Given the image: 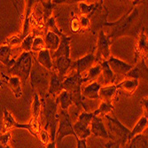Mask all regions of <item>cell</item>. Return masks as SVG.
<instances>
[{
	"instance_id": "6da1fadb",
	"label": "cell",
	"mask_w": 148,
	"mask_h": 148,
	"mask_svg": "<svg viewBox=\"0 0 148 148\" xmlns=\"http://www.w3.org/2000/svg\"><path fill=\"white\" fill-rule=\"evenodd\" d=\"M104 28H110V31L106 34L111 42L123 36L138 37L142 27V19L138 9L133 4V6L114 22L106 21Z\"/></svg>"
},
{
	"instance_id": "7a4b0ae2",
	"label": "cell",
	"mask_w": 148,
	"mask_h": 148,
	"mask_svg": "<svg viewBox=\"0 0 148 148\" xmlns=\"http://www.w3.org/2000/svg\"><path fill=\"white\" fill-rule=\"evenodd\" d=\"M41 99V98H40ZM42 101V111L44 119L45 121V125L44 130H50L51 142H55L56 131L59 123V112H58V99H53L49 95L41 99Z\"/></svg>"
},
{
	"instance_id": "3957f363",
	"label": "cell",
	"mask_w": 148,
	"mask_h": 148,
	"mask_svg": "<svg viewBox=\"0 0 148 148\" xmlns=\"http://www.w3.org/2000/svg\"><path fill=\"white\" fill-rule=\"evenodd\" d=\"M51 72L40 65L33 54V65L29 74V81L33 89V92L43 99L47 95Z\"/></svg>"
},
{
	"instance_id": "277c9868",
	"label": "cell",
	"mask_w": 148,
	"mask_h": 148,
	"mask_svg": "<svg viewBox=\"0 0 148 148\" xmlns=\"http://www.w3.org/2000/svg\"><path fill=\"white\" fill-rule=\"evenodd\" d=\"M63 89L64 90L68 91L73 99L74 105L76 106L77 109L79 110L81 107H84V111L88 112L87 106L84 104V98L82 96V85H83V76L73 74L69 76H66L63 79Z\"/></svg>"
},
{
	"instance_id": "5b68a950",
	"label": "cell",
	"mask_w": 148,
	"mask_h": 148,
	"mask_svg": "<svg viewBox=\"0 0 148 148\" xmlns=\"http://www.w3.org/2000/svg\"><path fill=\"white\" fill-rule=\"evenodd\" d=\"M33 65V53L32 52H21L18 59L11 69H7L8 75L17 76L21 81V84H25L29 77V74Z\"/></svg>"
},
{
	"instance_id": "8992f818",
	"label": "cell",
	"mask_w": 148,
	"mask_h": 148,
	"mask_svg": "<svg viewBox=\"0 0 148 148\" xmlns=\"http://www.w3.org/2000/svg\"><path fill=\"white\" fill-rule=\"evenodd\" d=\"M105 117L107 121V128H108L107 131L112 136L114 141L118 142L121 145L129 143V136L130 134V130L124 126L115 117H112L109 114Z\"/></svg>"
},
{
	"instance_id": "52a82bcc",
	"label": "cell",
	"mask_w": 148,
	"mask_h": 148,
	"mask_svg": "<svg viewBox=\"0 0 148 148\" xmlns=\"http://www.w3.org/2000/svg\"><path fill=\"white\" fill-rule=\"evenodd\" d=\"M70 135L74 136L76 138V135L73 129L70 114H69L68 110L60 109L59 112V123L55 136L56 145H60L65 137Z\"/></svg>"
},
{
	"instance_id": "ba28073f",
	"label": "cell",
	"mask_w": 148,
	"mask_h": 148,
	"mask_svg": "<svg viewBox=\"0 0 148 148\" xmlns=\"http://www.w3.org/2000/svg\"><path fill=\"white\" fill-rule=\"evenodd\" d=\"M93 114L89 112H82L80 114L77 122L73 125L74 131L76 135V139L86 140L90 135V125L93 118Z\"/></svg>"
},
{
	"instance_id": "9c48e42d",
	"label": "cell",
	"mask_w": 148,
	"mask_h": 148,
	"mask_svg": "<svg viewBox=\"0 0 148 148\" xmlns=\"http://www.w3.org/2000/svg\"><path fill=\"white\" fill-rule=\"evenodd\" d=\"M111 40L107 37L106 33L104 29H101L99 33L98 42H97V51L95 54V63L100 64L103 61L108 60L111 57L110 47L112 45Z\"/></svg>"
},
{
	"instance_id": "30bf717a",
	"label": "cell",
	"mask_w": 148,
	"mask_h": 148,
	"mask_svg": "<svg viewBox=\"0 0 148 148\" xmlns=\"http://www.w3.org/2000/svg\"><path fill=\"white\" fill-rule=\"evenodd\" d=\"M94 64L96 63H95V52L93 51L90 53H88L87 55L80 58L75 61H72L71 69L75 71V74L83 76V74H84L89 69H90Z\"/></svg>"
},
{
	"instance_id": "8fae6325",
	"label": "cell",
	"mask_w": 148,
	"mask_h": 148,
	"mask_svg": "<svg viewBox=\"0 0 148 148\" xmlns=\"http://www.w3.org/2000/svg\"><path fill=\"white\" fill-rule=\"evenodd\" d=\"M90 133L94 137L101 138L108 140H114L112 136L108 133L107 130L106 129L104 123H103V118L98 117V116H93L91 123L90 125Z\"/></svg>"
},
{
	"instance_id": "7c38bea8",
	"label": "cell",
	"mask_w": 148,
	"mask_h": 148,
	"mask_svg": "<svg viewBox=\"0 0 148 148\" xmlns=\"http://www.w3.org/2000/svg\"><path fill=\"white\" fill-rule=\"evenodd\" d=\"M107 63L109 65V68L111 69L112 72L114 74L115 77L118 75L125 76L126 74L133 68L132 64L126 63L125 61L121 60L120 59L114 57L111 55V57L107 60Z\"/></svg>"
},
{
	"instance_id": "4fadbf2b",
	"label": "cell",
	"mask_w": 148,
	"mask_h": 148,
	"mask_svg": "<svg viewBox=\"0 0 148 148\" xmlns=\"http://www.w3.org/2000/svg\"><path fill=\"white\" fill-rule=\"evenodd\" d=\"M147 36L145 32V28L143 27L139 35L138 36V41L135 46V63L139 61L141 59H145V57H147Z\"/></svg>"
},
{
	"instance_id": "5bb4252c",
	"label": "cell",
	"mask_w": 148,
	"mask_h": 148,
	"mask_svg": "<svg viewBox=\"0 0 148 148\" xmlns=\"http://www.w3.org/2000/svg\"><path fill=\"white\" fill-rule=\"evenodd\" d=\"M62 83H63V78L60 77L59 75L54 70H51L47 95L51 96L53 99H56L64 90Z\"/></svg>"
},
{
	"instance_id": "9a60e30c",
	"label": "cell",
	"mask_w": 148,
	"mask_h": 148,
	"mask_svg": "<svg viewBox=\"0 0 148 148\" xmlns=\"http://www.w3.org/2000/svg\"><path fill=\"white\" fill-rule=\"evenodd\" d=\"M72 61L73 60L70 59V57H60L52 60V70H54L60 77L64 79L66 76V74L69 73V69H71Z\"/></svg>"
},
{
	"instance_id": "2e32d148",
	"label": "cell",
	"mask_w": 148,
	"mask_h": 148,
	"mask_svg": "<svg viewBox=\"0 0 148 148\" xmlns=\"http://www.w3.org/2000/svg\"><path fill=\"white\" fill-rule=\"evenodd\" d=\"M147 65L145 64V59H141L139 61L133 65V68L126 74L124 77L127 78H133V79H143L147 80Z\"/></svg>"
},
{
	"instance_id": "e0dca14e",
	"label": "cell",
	"mask_w": 148,
	"mask_h": 148,
	"mask_svg": "<svg viewBox=\"0 0 148 148\" xmlns=\"http://www.w3.org/2000/svg\"><path fill=\"white\" fill-rule=\"evenodd\" d=\"M139 84V81L133 78L125 77L120 84H116L117 92H120L126 96H131L134 94Z\"/></svg>"
},
{
	"instance_id": "ac0fdd59",
	"label": "cell",
	"mask_w": 148,
	"mask_h": 148,
	"mask_svg": "<svg viewBox=\"0 0 148 148\" xmlns=\"http://www.w3.org/2000/svg\"><path fill=\"white\" fill-rule=\"evenodd\" d=\"M72 36H68L66 35L60 37V43L58 49L51 53L52 60H55L60 57H70V41Z\"/></svg>"
},
{
	"instance_id": "d6986e66",
	"label": "cell",
	"mask_w": 148,
	"mask_h": 148,
	"mask_svg": "<svg viewBox=\"0 0 148 148\" xmlns=\"http://www.w3.org/2000/svg\"><path fill=\"white\" fill-rule=\"evenodd\" d=\"M2 77H3V81L5 84H6L8 85V87L12 90V91L14 94V96L16 99H20L22 96V88H21V81L20 80V78H18L17 76H10L7 75H5L2 72Z\"/></svg>"
},
{
	"instance_id": "ffe728a7",
	"label": "cell",
	"mask_w": 148,
	"mask_h": 148,
	"mask_svg": "<svg viewBox=\"0 0 148 148\" xmlns=\"http://www.w3.org/2000/svg\"><path fill=\"white\" fill-rule=\"evenodd\" d=\"M101 88L100 83L94 81V82L90 83L87 86L82 89V96L84 99H91V100H97L99 99V91Z\"/></svg>"
},
{
	"instance_id": "44dd1931",
	"label": "cell",
	"mask_w": 148,
	"mask_h": 148,
	"mask_svg": "<svg viewBox=\"0 0 148 148\" xmlns=\"http://www.w3.org/2000/svg\"><path fill=\"white\" fill-rule=\"evenodd\" d=\"M117 94V89L115 84H109V85H104L101 86L99 91V99L103 102L112 103L113 99Z\"/></svg>"
},
{
	"instance_id": "7402d4cb",
	"label": "cell",
	"mask_w": 148,
	"mask_h": 148,
	"mask_svg": "<svg viewBox=\"0 0 148 148\" xmlns=\"http://www.w3.org/2000/svg\"><path fill=\"white\" fill-rule=\"evenodd\" d=\"M103 4H104L103 1L94 2L91 4H86L83 1H80L78 3V7H79L80 14H81L80 16H84L90 19V16L97 11V9Z\"/></svg>"
},
{
	"instance_id": "603a6c76",
	"label": "cell",
	"mask_w": 148,
	"mask_h": 148,
	"mask_svg": "<svg viewBox=\"0 0 148 148\" xmlns=\"http://www.w3.org/2000/svg\"><path fill=\"white\" fill-rule=\"evenodd\" d=\"M0 62L4 66H6V69H9L13 66L15 62V59L12 58V48L2 45L0 46Z\"/></svg>"
},
{
	"instance_id": "cb8c5ba5",
	"label": "cell",
	"mask_w": 148,
	"mask_h": 148,
	"mask_svg": "<svg viewBox=\"0 0 148 148\" xmlns=\"http://www.w3.org/2000/svg\"><path fill=\"white\" fill-rule=\"evenodd\" d=\"M35 56V55H34ZM36 61L41 65L43 68H45V69L51 71L53 69V64H52V59L51 56V51L47 49H45L41 51L38 52L37 57H36Z\"/></svg>"
},
{
	"instance_id": "d4e9b609",
	"label": "cell",
	"mask_w": 148,
	"mask_h": 148,
	"mask_svg": "<svg viewBox=\"0 0 148 148\" xmlns=\"http://www.w3.org/2000/svg\"><path fill=\"white\" fill-rule=\"evenodd\" d=\"M45 48L47 50H49L50 51H55L60 43V38L58 35H56L55 33H53L50 30L47 31L46 35H45Z\"/></svg>"
},
{
	"instance_id": "484cf974",
	"label": "cell",
	"mask_w": 148,
	"mask_h": 148,
	"mask_svg": "<svg viewBox=\"0 0 148 148\" xmlns=\"http://www.w3.org/2000/svg\"><path fill=\"white\" fill-rule=\"evenodd\" d=\"M101 66V74L103 75V83L105 85H109V84H114L115 82V75L112 72L111 69L109 68V65L106 61H103L100 63Z\"/></svg>"
},
{
	"instance_id": "4316f807",
	"label": "cell",
	"mask_w": 148,
	"mask_h": 148,
	"mask_svg": "<svg viewBox=\"0 0 148 148\" xmlns=\"http://www.w3.org/2000/svg\"><path fill=\"white\" fill-rule=\"evenodd\" d=\"M18 123L15 119L13 118L12 114L5 108L4 110V120H3V128H2V133L9 132L12 129H17Z\"/></svg>"
},
{
	"instance_id": "83f0119b",
	"label": "cell",
	"mask_w": 148,
	"mask_h": 148,
	"mask_svg": "<svg viewBox=\"0 0 148 148\" xmlns=\"http://www.w3.org/2000/svg\"><path fill=\"white\" fill-rule=\"evenodd\" d=\"M147 124H148V119H147V115H143L139 120L138 122L136 123V125L134 126V128L132 129V130H130V134L129 136V142L134 138L138 135H141L142 132L147 128Z\"/></svg>"
},
{
	"instance_id": "f1b7e54d",
	"label": "cell",
	"mask_w": 148,
	"mask_h": 148,
	"mask_svg": "<svg viewBox=\"0 0 148 148\" xmlns=\"http://www.w3.org/2000/svg\"><path fill=\"white\" fill-rule=\"evenodd\" d=\"M85 75L83 76V84L89 82H94L101 75V66L100 64H94L90 69H89L85 73Z\"/></svg>"
},
{
	"instance_id": "f546056e",
	"label": "cell",
	"mask_w": 148,
	"mask_h": 148,
	"mask_svg": "<svg viewBox=\"0 0 148 148\" xmlns=\"http://www.w3.org/2000/svg\"><path fill=\"white\" fill-rule=\"evenodd\" d=\"M114 106L112 103H107V102H101L100 106H99V108L92 112L94 116H98V117H105L106 115H108L110 113H113L114 111Z\"/></svg>"
},
{
	"instance_id": "4dcf8cb0",
	"label": "cell",
	"mask_w": 148,
	"mask_h": 148,
	"mask_svg": "<svg viewBox=\"0 0 148 148\" xmlns=\"http://www.w3.org/2000/svg\"><path fill=\"white\" fill-rule=\"evenodd\" d=\"M57 99L60 106V109H62V110H68L69 106L74 105L73 99L70 96V94L66 90H63L60 94V95L57 97Z\"/></svg>"
},
{
	"instance_id": "1f68e13d",
	"label": "cell",
	"mask_w": 148,
	"mask_h": 148,
	"mask_svg": "<svg viewBox=\"0 0 148 148\" xmlns=\"http://www.w3.org/2000/svg\"><path fill=\"white\" fill-rule=\"evenodd\" d=\"M35 38L34 33H29L26 37L23 38L22 42L20 45V50L23 51L22 52H31L33 40Z\"/></svg>"
},
{
	"instance_id": "d6a6232c",
	"label": "cell",
	"mask_w": 148,
	"mask_h": 148,
	"mask_svg": "<svg viewBox=\"0 0 148 148\" xmlns=\"http://www.w3.org/2000/svg\"><path fill=\"white\" fill-rule=\"evenodd\" d=\"M40 3L44 6V21L45 23H46V21L51 17L52 11L56 5L51 0H48V1H40Z\"/></svg>"
},
{
	"instance_id": "836d02e7",
	"label": "cell",
	"mask_w": 148,
	"mask_h": 148,
	"mask_svg": "<svg viewBox=\"0 0 148 148\" xmlns=\"http://www.w3.org/2000/svg\"><path fill=\"white\" fill-rule=\"evenodd\" d=\"M46 27H47V29L48 30L53 32V33H55L56 35H58L60 37H62L63 36H65V34L62 32V30L60 29V28L57 26L56 24V16H51L47 21H46Z\"/></svg>"
},
{
	"instance_id": "e575fe53",
	"label": "cell",
	"mask_w": 148,
	"mask_h": 148,
	"mask_svg": "<svg viewBox=\"0 0 148 148\" xmlns=\"http://www.w3.org/2000/svg\"><path fill=\"white\" fill-rule=\"evenodd\" d=\"M22 40H23V37L21 36V34H16V35H13L12 36L7 37L5 39V41L3 43V45H7V46L11 47L12 49L13 47L21 45Z\"/></svg>"
},
{
	"instance_id": "d590c367",
	"label": "cell",
	"mask_w": 148,
	"mask_h": 148,
	"mask_svg": "<svg viewBox=\"0 0 148 148\" xmlns=\"http://www.w3.org/2000/svg\"><path fill=\"white\" fill-rule=\"evenodd\" d=\"M32 5H33V1H28V7H27L26 17H25V21H24V24H23V29H22V33H21V36L23 38L27 36V35L29 34V13H30Z\"/></svg>"
},
{
	"instance_id": "8d00e7d4",
	"label": "cell",
	"mask_w": 148,
	"mask_h": 148,
	"mask_svg": "<svg viewBox=\"0 0 148 148\" xmlns=\"http://www.w3.org/2000/svg\"><path fill=\"white\" fill-rule=\"evenodd\" d=\"M46 49L45 48V40L43 37L39 36H35V38L33 40V44H32V48H31V52H39L43 50Z\"/></svg>"
},
{
	"instance_id": "74e56055",
	"label": "cell",
	"mask_w": 148,
	"mask_h": 148,
	"mask_svg": "<svg viewBox=\"0 0 148 148\" xmlns=\"http://www.w3.org/2000/svg\"><path fill=\"white\" fill-rule=\"evenodd\" d=\"M80 21V27H81V31H90V19L84 16H80L79 17Z\"/></svg>"
},
{
	"instance_id": "f35d334b",
	"label": "cell",
	"mask_w": 148,
	"mask_h": 148,
	"mask_svg": "<svg viewBox=\"0 0 148 148\" xmlns=\"http://www.w3.org/2000/svg\"><path fill=\"white\" fill-rule=\"evenodd\" d=\"M70 28L71 30L74 33H79L81 32V27H80V21L78 16H74L70 21Z\"/></svg>"
},
{
	"instance_id": "ab89813d",
	"label": "cell",
	"mask_w": 148,
	"mask_h": 148,
	"mask_svg": "<svg viewBox=\"0 0 148 148\" xmlns=\"http://www.w3.org/2000/svg\"><path fill=\"white\" fill-rule=\"evenodd\" d=\"M79 0H52V3L55 5H73V4H78Z\"/></svg>"
},
{
	"instance_id": "60d3db41",
	"label": "cell",
	"mask_w": 148,
	"mask_h": 148,
	"mask_svg": "<svg viewBox=\"0 0 148 148\" xmlns=\"http://www.w3.org/2000/svg\"><path fill=\"white\" fill-rule=\"evenodd\" d=\"M105 148H121V145L114 140H109L105 144Z\"/></svg>"
},
{
	"instance_id": "b9f144b4",
	"label": "cell",
	"mask_w": 148,
	"mask_h": 148,
	"mask_svg": "<svg viewBox=\"0 0 148 148\" xmlns=\"http://www.w3.org/2000/svg\"><path fill=\"white\" fill-rule=\"evenodd\" d=\"M141 105L143 106L144 114L147 115V97H144L141 100Z\"/></svg>"
},
{
	"instance_id": "7bdbcfd3",
	"label": "cell",
	"mask_w": 148,
	"mask_h": 148,
	"mask_svg": "<svg viewBox=\"0 0 148 148\" xmlns=\"http://www.w3.org/2000/svg\"><path fill=\"white\" fill-rule=\"evenodd\" d=\"M76 140H77V148H88L86 140H80V139H76Z\"/></svg>"
},
{
	"instance_id": "ee69618b",
	"label": "cell",
	"mask_w": 148,
	"mask_h": 148,
	"mask_svg": "<svg viewBox=\"0 0 148 148\" xmlns=\"http://www.w3.org/2000/svg\"><path fill=\"white\" fill-rule=\"evenodd\" d=\"M0 148H12V147L8 145H5V146H1V145H0Z\"/></svg>"
},
{
	"instance_id": "f6af8a7d",
	"label": "cell",
	"mask_w": 148,
	"mask_h": 148,
	"mask_svg": "<svg viewBox=\"0 0 148 148\" xmlns=\"http://www.w3.org/2000/svg\"><path fill=\"white\" fill-rule=\"evenodd\" d=\"M2 80H1V78H0V88H2Z\"/></svg>"
}]
</instances>
